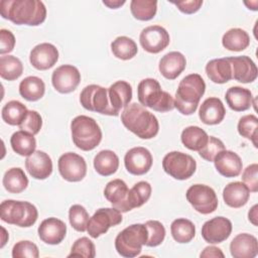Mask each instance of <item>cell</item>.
Returning <instances> with one entry per match:
<instances>
[{"label": "cell", "mask_w": 258, "mask_h": 258, "mask_svg": "<svg viewBox=\"0 0 258 258\" xmlns=\"http://www.w3.org/2000/svg\"><path fill=\"white\" fill-rule=\"evenodd\" d=\"M81 82L79 70L72 64H62L56 68L51 75L53 88L61 94H69L77 89Z\"/></svg>", "instance_id": "14"}, {"label": "cell", "mask_w": 258, "mask_h": 258, "mask_svg": "<svg viewBox=\"0 0 258 258\" xmlns=\"http://www.w3.org/2000/svg\"><path fill=\"white\" fill-rule=\"evenodd\" d=\"M223 150H225V145L223 141L214 136H209L207 144L199 151V154L205 160L212 162L214 161L215 156Z\"/></svg>", "instance_id": "47"}, {"label": "cell", "mask_w": 258, "mask_h": 258, "mask_svg": "<svg viewBox=\"0 0 258 258\" xmlns=\"http://www.w3.org/2000/svg\"><path fill=\"white\" fill-rule=\"evenodd\" d=\"M130 10L134 18L147 21L152 19L157 11V1L153 0H132Z\"/></svg>", "instance_id": "41"}, {"label": "cell", "mask_w": 258, "mask_h": 258, "mask_svg": "<svg viewBox=\"0 0 258 258\" xmlns=\"http://www.w3.org/2000/svg\"><path fill=\"white\" fill-rule=\"evenodd\" d=\"M139 41L145 51L149 53H158L167 47L170 37L164 27L160 25H151L142 29Z\"/></svg>", "instance_id": "13"}, {"label": "cell", "mask_w": 258, "mask_h": 258, "mask_svg": "<svg viewBox=\"0 0 258 258\" xmlns=\"http://www.w3.org/2000/svg\"><path fill=\"white\" fill-rule=\"evenodd\" d=\"M37 232L40 240L45 244L57 245L66 237L67 226L57 218H47L40 223Z\"/></svg>", "instance_id": "19"}, {"label": "cell", "mask_w": 258, "mask_h": 258, "mask_svg": "<svg viewBox=\"0 0 258 258\" xmlns=\"http://www.w3.org/2000/svg\"><path fill=\"white\" fill-rule=\"evenodd\" d=\"M225 99L227 105L236 112L248 110L252 106L253 96L249 89L234 86L227 90Z\"/></svg>", "instance_id": "28"}, {"label": "cell", "mask_w": 258, "mask_h": 258, "mask_svg": "<svg viewBox=\"0 0 258 258\" xmlns=\"http://www.w3.org/2000/svg\"><path fill=\"white\" fill-rule=\"evenodd\" d=\"M2 183L8 192L20 194L27 187L28 178L23 169L20 167H12L4 173Z\"/></svg>", "instance_id": "35"}, {"label": "cell", "mask_w": 258, "mask_h": 258, "mask_svg": "<svg viewBox=\"0 0 258 258\" xmlns=\"http://www.w3.org/2000/svg\"><path fill=\"white\" fill-rule=\"evenodd\" d=\"M111 116H118L122 108H126L132 99V87L126 81H117L108 89Z\"/></svg>", "instance_id": "18"}, {"label": "cell", "mask_w": 258, "mask_h": 258, "mask_svg": "<svg viewBox=\"0 0 258 258\" xmlns=\"http://www.w3.org/2000/svg\"><path fill=\"white\" fill-rule=\"evenodd\" d=\"M15 46V37L14 34L8 30L2 28L0 30V53L4 55L13 50Z\"/></svg>", "instance_id": "50"}, {"label": "cell", "mask_w": 258, "mask_h": 258, "mask_svg": "<svg viewBox=\"0 0 258 258\" xmlns=\"http://www.w3.org/2000/svg\"><path fill=\"white\" fill-rule=\"evenodd\" d=\"M128 191L129 188L126 182L122 179L116 178L106 184L104 188V196L112 204L113 208L117 209L121 213H126L131 211L127 203Z\"/></svg>", "instance_id": "23"}, {"label": "cell", "mask_w": 258, "mask_h": 258, "mask_svg": "<svg viewBox=\"0 0 258 258\" xmlns=\"http://www.w3.org/2000/svg\"><path fill=\"white\" fill-rule=\"evenodd\" d=\"M72 139L75 145L84 151L95 149L102 140V131L95 119L80 115L71 122Z\"/></svg>", "instance_id": "5"}, {"label": "cell", "mask_w": 258, "mask_h": 258, "mask_svg": "<svg viewBox=\"0 0 258 258\" xmlns=\"http://www.w3.org/2000/svg\"><path fill=\"white\" fill-rule=\"evenodd\" d=\"M185 56L179 51H170L164 54L158 64L160 74L167 80L176 79L185 69Z\"/></svg>", "instance_id": "25"}, {"label": "cell", "mask_w": 258, "mask_h": 258, "mask_svg": "<svg viewBox=\"0 0 258 258\" xmlns=\"http://www.w3.org/2000/svg\"><path fill=\"white\" fill-rule=\"evenodd\" d=\"M180 140L187 149L200 151L207 144L209 135L199 126H188L182 130Z\"/></svg>", "instance_id": "32"}, {"label": "cell", "mask_w": 258, "mask_h": 258, "mask_svg": "<svg viewBox=\"0 0 258 258\" xmlns=\"http://www.w3.org/2000/svg\"><path fill=\"white\" fill-rule=\"evenodd\" d=\"M28 110L21 102L12 100L7 102L1 111L2 119L5 123L12 126H19L26 118Z\"/></svg>", "instance_id": "36"}, {"label": "cell", "mask_w": 258, "mask_h": 258, "mask_svg": "<svg viewBox=\"0 0 258 258\" xmlns=\"http://www.w3.org/2000/svg\"><path fill=\"white\" fill-rule=\"evenodd\" d=\"M153 158L148 149L137 146L129 149L124 156V164L127 171L133 175H142L149 171Z\"/></svg>", "instance_id": "15"}, {"label": "cell", "mask_w": 258, "mask_h": 258, "mask_svg": "<svg viewBox=\"0 0 258 258\" xmlns=\"http://www.w3.org/2000/svg\"><path fill=\"white\" fill-rule=\"evenodd\" d=\"M94 167L102 176L112 175L119 167V157L112 150H101L94 157Z\"/></svg>", "instance_id": "30"}, {"label": "cell", "mask_w": 258, "mask_h": 258, "mask_svg": "<svg viewBox=\"0 0 258 258\" xmlns=\"http://www.w3.org/2000/svg\"><path fill=\"white\" fill-rule=\"evenodd\" d=\"M208 78L216 84H225L232 80V69L228 57L214 58L206 64Z\"/></svg>", "instance_id": "29"}, {"label": "cell", "mask_w": 258, "mask_h": 258, "mask_svg": "<svg viewBox=\"0 0 258 258\" xmlns=\"http://www.w3.org/2000/svg\"><path fill=\"white\" fill-rule=\"evenodd\" d=\"M187 202L200 214L208 215L218 208V198L215 190L206 184L197 183L189 186L185 194Z\"/></svg>", "instance_id": "9"}, {"label": "cell", "mask_w": 258, "mask_h": 258, "mask_svg": "<svg viewBox=\"0 0 258 258\" xmlns=\"http://www.w3.org/2000/svg\"><path fill=\"white\" fill-rule=\"evenodd\" d=\"M0 13L17 25L37 26L46 18V8L38 0H1Z\"/></svg>", "instance_id": "1"}, {"label": "cell", "mask_w": 258, "mask_h": 258, "mask_svg": "<svg viewBox=\"0 0 258 258\" xmlns=\"http://www.w3.org/2000/svg\"><path fill=\"white\" fill-rule=\"evenodd\" d=\"M38 217L37 209L28 202L6 200L0 205V218L3 222L28 228L35 224Z\"/></svg>", "instance_id": "6"}, {"label": "cell", "mask_w": 258, "mask_h": 258, "mask_svg": "<svg viewBox=\"0 0 258 258\" xmlns=\"http://www.w3.org/2000/svg\"><path fill=\"white\" fill-rule=\"evenodd\" d=\"M42 127V118L39 113L34 110H30L27 113L24 121L19 125V128L23 131H26L32 135H35L39 132Z\"/></svg>", "instance_id": "48"}, {"label": "cell", "mask_w": 258, "mask_h": 258, "mask_svg": "<svg viewBox=\"0 0 258 258\" xmlns=\"http://www.w3.org/2000/svg\"><path fill=\"white\" fill-rule=\"evenodd\" d=\"M238 132L241 136L251 140L255 147H257V135H258V118L253 115H245L239 119Z\"/></svg>", "instance_id": "42"}, {"label": "cell", "mask_w": 258, "mask_h": 258, "mask_svg": "<svg viewBox=\"0 0 258 258\" xmlns=\"http://www.w3.org/2000/svg\"><path fill=\"white\" fill-rule=\"evenodd\" d=\"M226 115L224 104L219 98L210 97L206 99L200 109L199 117L201 121L207 125H216L223 121Z\"/></svg>", "instance_id": "26"}, {"label": "cell", "mask_w": 258, "mask_h": 258, "mask_svg": "<svg viewBox=\"0 0 258 258\" xmlns=\"http://www.w3.org/2000/svg\"><path fill=\"white\" fill-rule=\"evenodd\" d=\"M111 50L117 58L128 60L137 54L138 48L132 38L127 36H118L111 42Z\"/></svg>", "instance_id": "38"}, {"label": "cell", "mask_w": 258, "mask_h": 258, "mask_svg": "<svg viewBox=\"0 0 258 258\" xmlns=\"http://www.w3.org/2000/svg\"><path fill=\"white\" fill-rule=\"evenodd\" d=\"M230 252L234 258H254L258 253L256 237L248 233L238 234L231 241Z\"/></svg>", "instance_id": "24"}, {"label": "cell", "mask_w": 258, "mask_h": 258, "mask_svg": "<svg viewBox=\"0 0 258 258\" xmlns=\"http://www.w3.org/2000/svg\"><path fill=\"white\" fill-rule=\"evenodd\" d=\"M228 59L231 63L232 79L243 84L252 83L257 79V67L249 56H231Z\"/></svg>", "instance_id": "21"}, {"label": "cell", "mask_w": 258, "mask_h": 258, "mask_svg": "<svg viewBox=\"0 0 258 258\" xmlns=\"http://www.w3.org/2000/svg\"><path fill=\"white\" fill-rule=\"evenodd\" d=\"M223 46L231 51H242L250 44L249 34L242 28H231L222 37Z\"/></svg>", "instance_id": "33"}, {"label": "cell", "mask_w": 258, "mask_h": 258, "mask_svg": "<svg viewBox=\"0 0 258 258\" xmlns=\"http://www.w3.org/2000/svg\"><path fill=\"white\" fill-rule=\"evenodd\" d=\"M162 168L171 177L184 180L194 175L197 169V162L192 156L186 153L171 151L163 157Z\"/></svg>", "instance_id": "8"}, {"label": "cell", "mask_w": 258, "mask_h": 258, "mask_svg": "<svg viewBox=\"0 0 258 258\" xmlns=\"http://www.w3.org/2000/svg\"><path fill=\"white\" fill-rule=\"evenodd\" d=\"M151 185L147 181H138L128 191L127 203L130 210L144 205L151 196Z\"/></svg>", "instance_id": "39"}, {"label": "cell", "mask_w": 258, "mask_h": 258, "mask_svg": "<svg viewBox=\"0 0 258 258\" xmlns=\"http://www.w3.org/2000/svg\"><path fill=\"white\" fill-rule=\"evenodd\" d=\"M145 226L147 228V241L146 246L147 247H156L160 245L164 238H165V228L164 226L159 222L155 220H149L145 223Z\"/></svg>", "instance_id": "44"}, {"label": "cell", "mask_w": 258, "mask_h": 258, "mask_svg": "<svg viewBox=\"0 0 258 258\" xmlns=\"http://www.w3.org/2000/svg\"><path fill=\"white\" fill-rule=\"evenodd\" d=\"M2 230H3V236H8V234L6 233V230H5L3 227H2ZM5 243H6V240H5V239H3V240H2V243H1V246H0V247H1V248H3V246L5 245Z\"/></svg>", "instance_id": "55"}, {"label": "cell", "mask_w": 258, "mask_h": 258, "mask_svg": "<svg viewBox=\"0 0 258 258\" xmlns=\"http://www.w3.org/2000/svg\"><path fill=\"white\" fill-rule=\"evenodd\" d=\"M38 256V247L31 241H19L12 248L13 258H37Z\"/></svg>", "instance_id": "46"}, {"label": "cell", "mask_w": 258, "mask_h": 258, "mask_svg": "<svg viewBox=\"0 0 258 258\" xmlns=\"http://www.w3.org/2000/svg\"><path fill=\"white\" fill-rule=\"evenodd\" d=\"M23 73L21 60L14 55H1L0 57V76L7 81L17 80Z\"/></svg>", "instance_id": "40"}, {"label": "cell", "mask_w": 258, "mask_h": 258, "mask_svg": "<svg viewBox=\"0 0 258 258\" xmlns=\"http://www.w3.org/2000/svg\"><path fill=\"white\" fill-rule=\"evenodd\" d=\"M249 188L241 181L230 182L223 189L224 202L231 208L238 209L245 206L249 200Z\"/></svg>", "instance_id": "27"}, {"label": "cell", "mask_w": 258, "mask_h": 258, "mask_svg": "<svg viewBox=\"0 0 258 258\" xmlns=\"http://www.w3.org/2000/svg\"><path fill=\"white\" fill-rule=\"evenodd\" d=\"M257 209H258V206L257 205H254L251 209H250V211H249V213H248V219H249V221L254 225V226H257L258 225V223H257V217H258V215H257Z\"/></svg>", "instance_id": "54"}, {"label": "cell", "mask_w": 258, "mask_h": 258, "mask_svg": "<svg viewBox=\"0 0 258 258\" xmlns=\"http://www.w3.org/2000/svg\"><path fill=\"white\" fill-rule=\"evenodd\" d=\"M232 232V223L225 217H215L202 227V236L210 244H219L227 240Z\"/></svg>", "instance_id": "16"}, {"label": "cell", "mask_w": 258, "mask_h": 258, "mask_svg": "<svg viewBox=\"0 0 258 258\" xmlns=\"http://www.w3.org/2000/svg\"><path fill=\"white\" fill-rule=\"evenodd\" d=\"M10 144L13 151L21 156H29L35 151L36 148V140L34 135L23 130L16 131L12 134Z\"/></svg>", "instance_id": "34"}, {"label": "cell", "mask_w": 258, "mask_h": 258, "mask_svg": "<svg viewBox=\"0 0 258 258\" xmlns=\"http://www.w3.org/2000/svg\"><path fill=\"white\" fill-rule=\"evenodd\" d=\"M242 180L243 183L249 188L252 192L258 191V164L252 163L248 165L243 173H242Z\"/></svg>", "instance_id": "49"}, {"label": "cell", "mask_w": 258, "mask_h": 258, "mask_svg": "<svg viewBox=\"0 0 258 258\" xmlns=\"http://www.w3.org/2000/svg\"><path fill=\"white\" fill-rule=\"evenodd\" d=\"M122 124L141 139H151L159 131L157 118L142 105L129 104L121 113Z\"/></svg>", "instance_id": "2"}, {"label": "cell", "mask_w": 258, "mask_h": 258, "mask_svg": "<svg viewBox=\"0 0 258 258\" xmlns=\"http://www.w3.org/2000/svg\"><path fill=\"white\" fill-rule=\"evenodd\" d=\"M148 237L145 224H133L121 231L115 238V248L119 255L133 258L141 253Z\"/></svg>", "instance_id": "7"}, {"label": "cell", "mask_w": 258, "mask_h": 258, "mask_svg": "<svg viewBox=\"0 0 258 258\" xmlns=\"http://www.w3.org/2000/svg\"><path fill=\"white\" fill-rule=\"evenodd\" d=\"M122 220L121 212L117 209L101 208L89 219L87 231L92 238L97 239L99 236L105 234L109 228L119 225Z\"/></svg>", "instance_id": "10"}, {"label": "cell", "mask_w": 258, "mask_h": 258, "mask_svg": "<svg viewBox=\"0 0 258 258\" xmlns=\"http://www.w3.org/2000/svg\"><path fill=\"white\" fill-rule=\"evenodd\" d=\"M58 59L57 48L48 42H42L35 45L29 54V61L33 68L39 71H45L52 68Z\"/></svg>", "instance_id": "17"}, {"label": "cell", "mask_w": 258, "mask_h": 258, "mask_svg": "<svg viewBox=\"0 0 258 258\" xmlns=\"http://www.w3.org/2000/svg\"><path fill=\"white\" fill-rule=\"evenodd\" d=\"M174 4L179 11L185 14H192L196 13L203 5L202 0H190V1H177L171 2Z\"/></svg>", "instance_id": "51"}, {"label": "cell", "mask_w": 258, "mask_h": 258, "mask_svg": "<svg viewBox=\"0 0 258 258\" xmlns=\"http://www.w3.org/2000/svg\"><path fill=\"white\" fill-rule=\"evenodd\" d=\"M96 255V249L94 243L87 237L79 238L75 241L72 246L71 253L68 257L77 256V257H86V258H94Z\"/></svg>", "instance_id": "45"}, {"label": "cell", "mask_w": 258, "mask_h": 258, "mask_svg": "<svg viewBox=\"0 0 258 258\" xmlns=\"http://www.w3.org/2000/svg\"><path fill=\"white\" fill-rule=\"evenodd\" d=\"M137 97L143 107L156 112H168L174 109V100L171 95L162 91L158 81L152 78L142 80L137 87Z\"/></svg>", "instance_id": "4"}, {"label": "cell", "mask_w": 258, "mask_h": 258, "mask_svg": "<svg viewBox=\"0 0 258 258\" xmlns=\"http://www.w3.org/2000/svg\"><path fill=\"white\" fill-rule=\"evenodd\" d=\"M171 236L177 243H188L196 235V226L187 219H175L170 225Z\"/></svg>", "instance_id": "37"}, {"label": "cell", "mask_w": 258, "mask_h": 258, "mask_svg": "<svg viewBox=\"0 0 258 258\" xmlns=\"http://www.w3.org/2000/svg\"><path fill=\"white\" fill-rule=\"evenodd\" d=\"M25 168L33 178L45 179L52 172V161L44 151L35 150L26 157Z\"/></svg>", "instance_id": "20"}, {"label": "cell", "mask_w": 258, "mask_h": 258, "mask_svg": "<svg viewBox=\"0 0 258 258\" xmlns=\"http://www.w3.org/2000/svg\"><path fill=\"white\" fill-rule=\"evenodd\" d=\"M201 257H224V253L222 252V250L218 247L215 246H208L204 249V251L200 254Z\"/></svg>", "instance_id": "52"}, {"label": "cell", "mask_w": 258, "mask_h": 258, "mask_svg": "<svg viewBox=\"0 0 258 258\" xmlns=\"http://www.w3.org/2000/svg\"><path fill=\"white\" fill-rule=\"evenodd\" d=\"M81 105L89 111L111 116L108 89L98 85H89L80 94Z\"/></svg>", "instance_id": "11"}, {"label": "cell", "mask_w": 258, "mask_h": 258, "mask_svg": "<svg viewBox=\"0 0 258 258\" xmlns=\"http://www.w3.org/2000/svg\"><path fill=\"white\" fill-rule=\"evenodd\" d=\"M214 164L217 171L225 177L238 176L243 167L240 156L231 150H223L219 152L214 158Z\"/></svg>", "instance_id": "22"}, {"label": "cell", "mask_w": 258, "mask_h": 258, "mask_svg": "<svg viewBox=\"0 0 258 258\" xmlns=\"http://www.w3.org/2000/svg\"><path fill=\"white\" fill-rule=\"evenodd\" d=\"M90 216L87 210L81 205H73L69 210V220L71 226L78 232L87 231Z\"/></svg>", "instance_id": "43"}, {"label": "cell", "mask_w": 258, "mask_h": 258, "mask_svg": "<svg viewBox=\"0 0 258 258\" xmlns=\"http://www.w3.org/2000/svg\"><path fill=\"white\" fill-rule=\"evenodd\" d=\"M45 92V85L43 81L35 76H29L23 79L19 84L20 96L30 102L41 99Z\"/></svg>", "instance_id": "31"}, {"label": "cell", "mask_w": 258, "mask_h": 258, "mask_svg": "<svg viewBox=\"0 0 258 258\" xmlns=\"http://www.w3.org/2000/svg\"><path fill=\"white\" fill-rule=\"evenodd\" d=\"M125 0H104L103 4H105L106 6H108L111 9H117L120 6L125 4Z\"/></svg>", "instance_id": "53"}, {"label": "cell", "mask_w": 258, "mask_h": 258, "mask_svg": "<svg viewBox=\"0 0 258 258\" xmlns=\"http://www.w3.org/2000/svg\"><path fill=\"white\" fill-rule=\"evenodd\" d=\"M205 91L206 83L199 74L185 76L178 84L175 93L174 108L182 115L194 114L198 109Z\"/></svg>", "instance_id": "3"}, {"label": "cell", "mask_w": 258, "mask_h": 258, "mask_svg": "<svg viewBox=\"0 0 258 258\" xmlns=\"http://www.w3.org/2000/svg\"><path fill=\"white\" fill-rule=\"evenodd\" d=\"M57 166L61 177L71 182L81 181L87 173L85 158L75 152H67L60 155Z\"/></svg>", "instance_id": "12"}]
</instances>
